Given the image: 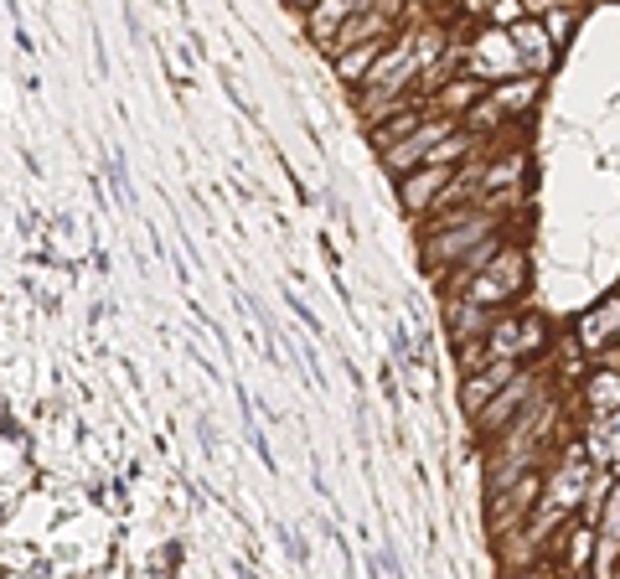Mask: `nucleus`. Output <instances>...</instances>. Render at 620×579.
<instances>
[{
	"label": "nucleus",
	"instance_id": "nucleus-1",
	"mask_svg": "<svg viewBox=\"0 0 620 579\" xmlns=\"http://www.w3.org/2000/svg\"><path fill=\"white\" fill-rule=\"evenodd\" d=\"M522 290V254L517 249H496L486 269H476V285L465 290V300L471 306H502V300H512Z\"/></svg>",
	"mask_w": 620,
	"mask_h": 579
},
{
	"label": "nucleus",
	"instance_id": "nucleus-2",
	"mask_svg": "<svg viewBox=\"0 0 620 579\" xmlns=\"http://www.w3.org/2000/svg\"><path fill=\"white\" fill-rule=\"evenodd\" d=\"M445 135H450V119H440V114H434V119H419V125H414L409 135H403V140H393V145L383 150L388 171H393V176H409V171H419V166H424V156H429V150L440 145Z\"/></svg>",
	"mask_w": 620,
	"mask_h": 579
},
{
	"label": "nucleus",
	"instance_id": "nucleus-3",
	"mask_svg": "<svg viewBox=\"0 0 620 579\" xmlns=\"http://www.w3.org/2000/svg\"><path fill=\"white\" fill-rule=\"evenodd\" d=\"M419 73V52H414V37H398L393 52H378V63L367 68V88L372 94H398V88H409V78Z\"/></svg>",
	"mask_w": 620,
	"mask_h": 579
},
{
	"label": "nucleus",
	"instance_id": "nucleus-4",
	"mask_svg": "<svg viewBox=\"0 0 620 579\" xmlns=\"http://www.w3.org/2000/svg\"><path fill=\"white\" fill-rule=\"evenodd\" d=\"M589 497V455L584 450H564V466H558V476H553V486H548V502L558 507V512H569V507H579Z\"/></svg>",
	"mask_w": 620,
	"mask_h": 579
},
{
	"label": "nucleus",
	"instance_id": "nucleus-5",
	"mask_svg": "<svg viewBox=\"0 0 620 579\" xmlns=\"http://www.w3.org/2000/svg\"><path fill=\"white\" fill-rule=\"evenodd\" d=\"M584 455L605 476H620V409H605L595 424H589V450Z\"/></svg>",
	"mask_w": 620,
	"mask_h": 579
},
{
	"label": "nucleus",
	"instance_id": "nucleus-6",
	"mask_svg": "<svg viewBox=\"0 0 620 579\" xmlns=\"http://www.w3.org/2000/svg\"><path fill=\"white\" fill-rule=\"evenodd\" d=\"M517 63H522V57H517L512 37H502V32L481 37V42H476V52H471V73H476V83H486V78H502V73H512Z\"/></svg>",
	"mask_w": 620,
	"mask_h": 579
},
{
	"label": "nucleus",
	"instance_id": "nucleus-7",
	"mask_svg": "<svg viewBox=\"0 0 620 579\" xmlns=\"http://www.w3.org/2000/svg\"><path fill=\"white\" fill-rule=\"evenodd\" d=\"M507 37H512V47H517V57H522L527 68H538V73H543V68L553 63V37H548V26H543V21L522 16Z\"/></svg>",
	"mask_w": 620,
	"mask_h": 579
},
{
	"label": "nucleus",
	"instance_id": "nucleus-8",
	"mask_svg": "<svg viewBox=\"0 0 620 579\" xmlns=\"http://www.w3.org/2000/svg\"><path fill=\"white\" fill-rule=\"evenodd\" d=\"M450 176H455V166H419V171H409V176H403V207L424 212L434 192L450 187Z\"/></svg>",
	"mask_w": 620,
	"mask_h": 579
},
{
	"label": "nucleus",
	"instance_id": "nucleus-9",
	"mask_svg": "<svg viewBox=\"0 0 620 579\" xmlns=\"http://www.w3.org/2000/svg\"><path fill=\"white\" fill-rule=\"evenodd\" d=\"M496 331H502V337H496L491 347L502 352V357H512V362H517V352H533V347H543V342H548V331H543V321H538V316H527V321H502Z\"/></svg>",
	"mask_w": 620,
	"mask_h": 579
},
{
	"label": "nucleus",
	"instance_id": "nucleus-10",
	"mask_svg": "<svg viewBox=\"0 0 620 579\" xmlns=\"http://www.w3.org/2000/svg\"><path fill=\"white\" fill-rule=\"evenodd\" d=\"M512 373H517V362L512 357H496L491 362V368H481V378H471V383H465V393H460V399H465V409H486V399H491V393L496 388H507L512 383Z\"/></svg>",
	"mask_w": 620,
	"mask_h": 579
},
{
	"label": "nucleus",
	"instance_id": "nucleus-11",
	"mask_svg": "<svg viewBox=\"0 0 620 579\" xmlns=\"http://www.w3.org/2000/svg\"><path fill=\"white\" fill-rule=\"evenodd\" d=\"M615 331H620V295H610L605 306H595V311L579 321V342H584L589 352H600V347L615 337Z\"/></svg>",
	"mask_w": 620,
	"mask_h": 579
},
{
	"label": "nucleus",
	"instance_id": "nucleus-12",
	"mask_svg": "<svg viewBox=\"0 0 620 579\" xmlns=\"http://www.w3.org/2000/svg\"><path fill=\"white\" fill-rule=\"evenodd\" d=\"M352 21V0H316L310 11V32L321 37V47H336V32Z\"/></svg>",
	"mask_w": 620,
	"mask_h": 579
},
{
	"label": "nucleus",
	"instance_id": "nucleus-13",
	"mask_svg": "<svg viewBox=\"0 0 620 579\" xmlns=\"http://www.w3.org/2000/svg\"><path fill=\"white\" fill-rule=\"evenodd\" d=\"M527 388H533V378H527V373H517V383H507V388H502V399H496V404H486L476 424H481V430H486V435H491V430H502V424L512 419L507 409H512V404L522 409V399H527Z\"/></svg>",
	"mask_w": 620,
	"mask_h": 579
},
{
	"label": "nucleus",
	"instance_id": "nucleus-14",
	"mask_svg": "<svg viewBox=\"0 0 620 579\" xmlns=\"http://www.w3.org/2000/svg\"><path fill=\"white\" fill-rule=\"evenodd\" d=\"M378 52H383V42H378V37H372V42H357V47H347V52L336 57V78H341V83H362V78H367V68L378 63Z\"/></svg>",
	"mask_w": 620,
	"mask_h": 579
},
{
	"label": "nucleus",
	"instance_id": "nucleus-15",
	"mask_svg": "<svg viewBox=\"0 0 620 579\" xmlns=\"http://www.w3.org/2000/svg\"><path fill=\"white\" fill-rule=\"evenodd\" d=\"M538 99V83L533 78H522V83H496V94H491V104L502 109V119L512 114V109H527Z\"/></svg>",
	"mask_w": 620,
	"mask_h": 579
},
{
	"label": "nucleus",
	"instance_id": "nucleus-16",
	"mask_svg": "<svg viewBox=\"0 0 620 579\" xmlns=\"http://www.w3.org/2000/svg\"><path fill=\"white\" fill-rule=\"evenodd\" d=\"M584 393H589V404H595L600 414L605 409H620V378H589Z\"/></svg>",
	"mask_w": 620,
	"mask_h": 579
},
{
	"label": "nucleus",
	"instance_id": "nucleus-17",
	"mask_svg": "<svg viewBox=\"0 0 620 579\" xmlns=\"http://www.w3.org/2000/svg\"><path fill=\"white\" fill-rule=\"evenodd\" d=\"M574 543H569V569H584V559H589V548H595V533L589 528H579V533H569Z\"/></svg>",
	"mask_w": 620,
	"mask_h": 579
},
{
	"label": "nucleus",
	"instance_id": "nucleus-18",
	"mask_svg": "<svg viewBox=\"0 0 620 579\" xmlns=\"http://www.w3.org/2000/svg\"><path fill=\"white\" fill-rule=\"evenodd\" d=\"M491 21H496V26H517V21H522V0H496Z\"/></svg>",
	"mask_w": 620,
	"mask_h": 579
},
{
	"label": "nucleus",
	"instance_id": "nucleus-19",
	"mask_svg": "<svg viewBox=\"0 0 620 579\" xmlns=\"http://www.w3.org/2000/svg\"><path fill=\"white\" fill-rule=\"evenodd\" d=\"M465 6H471V11H491V6H496V0H465Z\"/></svg>",
	"mask_w": 620,
	"mask_h": 579
},
{
	"label": "nucleus",
	"instance_id": "nucleus-20",
	"mask_svg": "<svg viewBox=\"0 0 620 579\" xmlns=\"http://www.w3.org/2000/svg\"><path fill=\"white\" fill-rule=\"evenodd\" d=\"M517 579H538V574H517Z\"/></svg>",
	"mask_w": 620,
	"mask_h": 579
},
{
	"label": "nucleus",
	"instance_id": "nucleus-21",
	"mask_svg": "<svg viewBox=\"0 0 620 579\" xmlns=\"http://www.w3.org/2000/svg\"><path fill=\"white\" fill-rule=\"evenodd\" d=\"M290 6H305V0H290Z\"/></svg>",
	"mask_w": 620,
	"mask_h": 579
}]
</instances>
